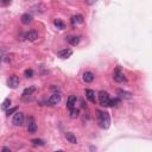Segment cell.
Returning a JSON list of instances; mask_svg holds the SVG:
<instances>
[{
	"mask_svg": "<svg viewBox=\"0 0 152 152\" xmlns=\"http://www.w3.org/2000/svg\"><path fill=\"white\" fill-rule=\"evenodd\" d=\"M59 101H61V95L57 94V93H55V94H52V95L48 99V105H49V106H55V105H57Z\"/></svg>",
	"mask_w": 152,
	"mask_h": 152,
	"instance_id": "6",
	"label": "cell"
},
{
	"mask_svg": "<svg viewBox=\"0 0 152 152\" xmlns=\"http://www.w3.org/2000/svg\"><path fill=\"white\" fill-rule=\"evenodd\" d=\"M81 107H82V108H86V105H84V101H81Z\"/></svg>",
	"mask_w": 152,
	"mask_h": 152,
	"instance_id": "27",
	"label": "cell"
},
{
	"mask_svg": "<svg viewBox=\"0 0 152 152\" xmlns=\"http://www.w3.org/2000/svg\"><path fill=\"white\" fill-rule=\"evenodd\" d=\"M31 143L35 145V146H43L44 145V142L42 139H32Z\"/></svg>",
	"mask_w": 152,
	"mask_h": 152,
	"instance_id": "21",
	"label": "cell"
},
{
	"mask_svg": "<svg viewBox=\"0 0 152 152\" xmlns=\"http://www.w3.org/2000/svg\"><path fill=\"white\" fill-rule=\"evenodd\" d=\"M99 125L101 128H108L111 125V118L108 113L106 112H99Z\"/></svg>",
	"mask_w": 152,
	"mask_h": 152,
	"instance_id": "1",
	"label": "cell"
},
{
	"mask_svg": "<svg viewBox=\"0 0 152 152\" xmlns=\"http://www.w3.org/2000/svg\"><path fill=\"white\" fill-rule=\"evenodd\" d=\"M66 138H67V140H68L69 143H71V144H76V143H77L76 137H75L74 133H71V132H67V133H66Z\"/></svg>",
	"mask_w": 152,
	"mask_h": 152,
	"instance_id": "15",
	"label": "cell"
},
{
	"mask_svg": "<svg viewBox=\"0 0 152 152\" xmlns=\"http://www.w3.org/2000/svg\"><path fill=\"white\" fill-rule=\"evenodd\" d=\"M12 123L14 126H22L24 124V114L23 113H16L13 116Z\"/></svg>",
	"mask_w": 152,
	"mask_h": 152,
	"instance_id": "4",
	"label": "cell"
},
{
	"mask_svg": "<svg viewBox=\"0 0 152 152\" xmlns=\"http://www.w3.org/2000/svg\"><path fill=\"white\" fill-rule=\"evenodd\" d=\"M76 101H77V98H76L75 95H70L67 100V107L68 108H74V105H76Z\"/></svg>",
	"mask_w": 152,
	"mask_h": 152,
	"instance_id": "11",
	"label": "cell"
},
{
	"mask_svg": "<svg viewBox=\"0 0 152 152\" xmlns=\"http://www.w3.org/2000/svg\"><path fill=\"white\" fill-rule=\"evenodd\" d=\"M37 38H38V32L35 31V30H31L30 32L26 33V39L30 40V42H35Z\"/></svg>",
	"mask_w": 152,
	"mask_h": 152,
	"instance_id": "8",
	"label": "cell"
},
{
	"mask_svg": "<svg viewBox=\"0 0 152 152\" xmlns=\"http://www.w3.org/2000/svg\"><path fill=\"white\" fill-rule=\"evenodd\" d=\"M79 114H80V111H79V109H76V108H71V109H70V118L76 119V118L79 116Z\"/></svg>",
	"mask_w": 152,
	"mask_h": 152,
	"instance_id": "19",
	"label": "cell"
},
{
	"mask_svg": "<svg viewBox=\"0 0 152 152\" xmlns=\"http://www.w3.org/2000/svg\"><path fill=\"white\" fill-rule=\"evenodd\" d=\"M113 80H114L115 82H118V83H123V82L126 81V77H125L124 73L121 71L120 69H116V70L113 73Z\"/></svg>",
	"mask_w": 152,
	"mask_h": 152,
	"instance_id": "3",
	"label": "cell"
},
{
	"mask_svg": "<svg viewBox=\"0 0 152 152\" xmlns=\"http://www.w3.org/2000/svg\"><path fill=\"white\" fill-rule=\"evenodd\" d=\"M36 131H37V125L35 124V121L32 119H30V123L27 125V132L32 134V133H36Z\"/></svg>",
	"mask_w": 152,
	"mask_h": 152,
	"instance_id": "12",
	"label": "cell"
},
{
	"mask_svg": "<svg viewBox=\"0 0 152 152\" xmlns=\"http://www.w3.org/2000/svg\"><path fill=\"white\" fill-rule=\"evenodd\" d=\"M1 152H11V150H10L8 147H3V150H1Z\"/></svg>",
	"mask_w": 152,
	"mask_h": 152,
	"instance_id": "26",
	"label": "cell"
},
{
	"mask_svg": "<svg viewBox=\"0 0 152 152\" xmlns=\"http://www.w3.org/2000/svg\"><path fill=\"white\" fill-rule=\"evenodd\" d=\"M36 90V88L35 87H30V88H26L24 92H23V96L24 98H26V96H30V95H32V93Z\"/></svg>",
	"mask_w": 152,
	"mask_h": 152,
	"instance_id": "17",
	"label": "cell"
},
{
	"mask_svg": "<svg viewBox=\"0 0 152 152\" xmlns=\"http://www.w3.org/2000/svg\"><path fill=\"white\" fill-rule=\"evenodd\" d=\"M17 107H13V108H8L7 111H6V114L7 115H10V114H12V113H14V112H17Z\"/></svg>",
	"mask_w": 152,
	"mask_h": 152,
	"instance_id": "25",
	"label": "cell"
},
{
	"mask_svg": "<svg viewBox=\"0 0 152 152\" xmlns=\"http://www.w3.org/2000/svg\"><path fill=\"white\" fill-rule=\"evenodd\" d=\"M67 42L69 44H71V45H77L80 43V37H77V36H68Z\"/></svg>",
	"mask_w": 152,
	"mask_h": 152,
	"instance_id": "13",
	"label": "cell"
},
{
	"mask_svg": "<svg viewBox=\"0 0 152 152\" xmlns=\"http://www.w3.org/2000/svg\"><path fill=\"white\" fill-rule=\"evenodd\" d=\"M83 81L87 82V83H90L94 81V74L92 71H86L83 74Z\"/></svg>",
	"mask_w": 152,
	"mask_h": 152,
	"instance_id": "9",
	"label": "cell"
},
{
	"mask_svg": "<svg viewBox=\"0 0 152 152\" xmlns=\"http://www.w3.org/2000/svg\"><path fill=\"white\" fill-rule=\"evenodd\" d=\"M20 22H22L23 24L31 23V22H32V16H31V14H29V13H24L23 16L20 17Z\"/></svg>",
	"mask_w": 152,
	"mask_h": 152,
	"instance_id": "14",
	"label": "cell"
},
{
	"mask_svg": "<svg viewBox=\"0 0 152 152\" xmlns=\"http://www.w3.org/2000/svg\"><path fill=\"white\" fill-rule=\"evenodd\" d=\"M11 106V100L10 99H6L4 102H3V105H1V109H4V111H7V108Z\"/></svg>",
	"mask_w": 152,
	"mask_h": 152,
	"instance_id": "20",
	"label": "cell"
},
{
	"mask_svg": "<svg viewBox=\"0 0 152 152\" xmlns=\"http://www.w3.org/2000/svg\"><path fill=\"white\" fill-rule=\"evenodd\" d=\"M7 86H8L10 88H12V89L18 88V86H19V79H18V76L12 75L11 77L8 79V81H7Z\"/></svg>",
	"mask_w": 152,
	"mask_h": 152,
	"instance_id": "5",
	"label": "cell"
},
{
	"mask_svg": "<svg viewBox=\"0 0 152 152\" xmlns=\"http://www.w3.org/2000/svg\"><path fill=\"white\" fill-rule=\"evenodd\" d=\"M71 23L75 24V23H83V17L81 14H77V16H74L71 18Z\"/></svg>",
	"mask_w": 152,
	"mask_h": 152,
	"instance_id": "18",
	"label": "cell"
},
{
	"mask_svg": "<svg viewBox=\"0 0 152 152\" xmlns=\"http://www.w3.org/2000/svg\"><path fill=\"white\" fill-rule=\"evenodd\" d=\"M55 25H56L58 29H61V30L64 29V24H63V22H62V20H59V19H56V20H55Z\"/></svg>",
	"mask_w": 152,
	"mask_h": 152,
	"instance_id": "23",
	"label": "cell"
},
{
	"mask_svg": "<svg viewBox=\"0 0 152 152\" xmlns=\"http://www.w3.org/2000/svg\"><path fill=\"white\" fill-rule=\"evenodd\" d=\"M99 101H100V105L103 106V107H109V105H111V98L106 92L99 93Z\"/></svg>",
	"mask_w": 152,
	"mask_h": 152,
	"instance_id": "2",
	"label": "cell"
},
{
	"mask_svg": "<svg viewBox=\"0 0 152 152\" xmlns=\"http://www.w3.org/2000/svg\"><path fill=\"white\" fill-rule=\"evenodd\" d=\"M24 75H25V77H32L33 76V70L32 69H26L25 71H24Z\"/></svg>",
	"mask_w": 152,
	"mask_h": 152,
	"instance_id": "22",
	"label": "cell"
},
{
	"mask_svg": "<svg viewBox=\"0 0 152 152\" xmlns=\"http://www.w3.org/2000/svg\"><path fill=\"white\" fill-rule=\"evenodd\" d=\"M86 96H87V99L90 102H93V103L96 101V99H95V92H94V90H92V89H87L86 90Z\"/></svg>",
	"mask_w": 152,
	"mask_h": 152,
	"instance_id": "10",
	"label": "cell"
},
{
	"mask_svg": "<svg viewBox=\"0 0 152 152\" xmlns=\"http://www.w3.org/2000/svg\"><path fill=\"white\" fill-rule=\"evenodd\" d=\"M119 103H120V100H119V99H113V100H111V105H109V106L114 107V106H118Z\"/></svg>",
	"mask_w": 152,
	"mask_h": 152,
	"instance_id": "24",
	"label": "cell"
},
{
	"mask_svg": "<svg viewBox=\"0 0 152 152\" xmlns=\"http://www.w3.org/2000/svg\"><path fill=\"white\" fill-rule=\"evenodd\" d=\"M118 94L120 98H124V99H131V93L125 92L123 89H118Z\"/></svg>",
	"mask_w": 152,
	"mask_h": 152,
	"instance_id": "16",
	"label": "cell"
},
{
	"mask_svg": "<svg viewBox=\"0 0 152 152\" xmlns=\"http://www.w3.org/2000/svg\"><path fill=\"white\" fill-rule=\"evenodd\" d=\"M58 57H61V58H69L71 55H73V51L70 50V49H63V50H61V51H58Z\"/></svg>",
	"mask_w": 152,
	"mask_h": 152,
	"instance_id": "7",
	"label": "cell"
},
{
	"mask_svg": "<svg viewBox=\"0 0 152 152\" xmlns=\"http://www.w3.org/2000/svg\"><path fill=\"white\" fill-rule=\"evenodd\" d=\"M55 152H64L63 150H58V151H55Z\"/></svg>",
	"mask_w": 152,
	"mask_h": 152,
	"instance_id": "28",
	"label": "cell"
}]
</instances>
